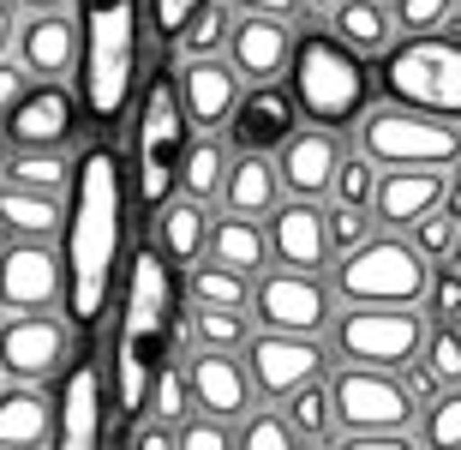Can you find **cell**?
Segmentation results:
<instances>
[{
    "label": "cell",
    "mask_w": 461,
    "mask_h": 450,
    "mask_svg": "<svg viewBox=\"0 0 461 450\" xmlns=\"http://www.w3.org/2000/svg\"><path fill=\"white\" fill-rule=\"evenodd\" d=\"M67 241H60V307L72 325H96L114 300V271L126 246V180L108 144H90L67 180Z\"/></svg>",
    "instance_id": "6da1fadb"
},
{
    "label": "cell",
    "mask_w": 461,
    "mask_h": 450,
    "mask_svg": "<svg viewBox=\"0 0 461 450\" xmlns=\"http://www.w3.org/2000/svg\"><path fill=\"white\" fill-rule=\"evenodd\" d=\"M174 348V264H162V246H138L126 264L114 330V415L138 420L150 402V384Z\"/></svg>",
    "instance_id": "7a4b0ae2"
},
{
    "label": "cell",
    "mask_w": 461,
    "mask_h": 450,
    "mask_svg": "<svg viewBox=\"0 0 461 450\" xmlns=\"http://www.w3.org/2000/svg\"><path fill=\"white\" fill-rule=\"evenodd\" d=\"M78 85L85 115L114 126L138 85V0H85L78 18Z\"/></svg>",
    "instance_id": "3957f363"
},
{
    "label": "cell",
    "mask_w": 461,
    "mask_h": 450,
    "mask_svg": "<svg viewBox=\"0 0 461 450\" xmlns=\"http://www.w3.org/2000/svg\"><path fill=\"white\" fill-rule=\"evenodd\" d=\"M288 96L294 108L318 126H354V115L372 96V72H366V54H354L342 36L330 31H306L294 36L288 54Z\"/></svg>",
    "instance_id": "277c9868"
},
{
    "label": "cell",
    "mask_w": 461,
    "mask_h": 450,
    "mask_svg": "<svg viewBox=\"0 0 461 450\" xmlns=\"http://www.w3.org/2000/svg\"><path fill=\"white\" fill-rule=\"evenodd\" d=\"M377 78H384V96L390 103L461 121V36H444V31L402 36V42L384 49Z\"/></svg>",
    "instance_id": "5b68a950"
},
{
    "label": "cell",
    "mask_w": 461,
    "mask_h": 450,
    "mask_svg": "<svg viewBox=\"0 0 461 450\" xmlns=\"http://www.w3.org/2000/svg\"><path fill=\"white\" fill-rule=\"evenodd\" d=\"M359 151L377 169H449L461 162V121L408 103L359 108Z\"/></svg>",
    "instance_id": "8992f818"
},
{
    "label": "cell",
    "mask_w": 461,
    "mask_h": 450,
    "mask_svg": "<svg viewBox=\"0 0 461 450\" xmlns=\"http://www.w3.org/2000/svg\"><path fill=\"white\" fill-rule=\"evenodd\" d=\"M431 282V259L402 234H366L336 264V295L342 300H377V307H420Z\"/></svg>",
    "instance_id": "52a82bcc"
},
{
    "label": "cell",
    "mask_w": 461,
    "mask_h": 450,
    "mask_svg": "<svg viewBox=\"0 0 461 450\" xmlns=\"http://www.w3.org/2000/svg\"><path fill=\"white\" fill-rule=\"evenodd\" d=\"M192 144V121L180 108V90H174V72H156L144 85V103H138V205L156 210L180 187V156Z\"/></svg>",
    "instance_id": "ba28073f"
},
{
    "label": "cell",
    "mask_w": 461,
    "mask_h": 450,
    "mask_svg": "<svg viewBox=\"0 0 461 450\" xmlns=\"http://www.w3.org/2000/svg\"><path fill=\"white\" fill-rule=\"evenodd\" d=\"M426 343V312L413 307H377V300H348L336 318V354L354 366H413Z\"/></svg>",
    "instance_id": "9c48e42d"
},
{
    "label": "cell",
    "mask_w": 461,
    "mask_h": 450,
    "mask_svg": "<svg viewBox=\"0 0 461 450\" xmlns=\"http://www.w3.org/2000/svg\"><path fill=\"white\" fill-rule=\"evenodd\" d=\"M330 415L348 427V438H377V433H408L413 420V390L395 379L390 366H354L348 361L330 379Z\"/></svg>",
    "instance_id": "30bf717a"
},
{
    "label": "cell",
    "mask_w": 461,
    "mask_h": 450,
    "mask_svg": "<svg viewBox=\"0 0 461 450\" xmlns=\"http://www.w3.org/2000/svg\"><path fill=\"white\" fill-rule=\"evenodd\" d=\"M246 307L258 312V325L264 330H300V336H318L330 325V289L312 271H288V264H276L264 277L252 282V300Z\"/></svg>",
    "instance_id": "8fae6325"
},
{
    "label": "cell",
    "mask_w": 461,
    "mask_h": 450,
    "mask_svg": "<svg viewBox=\"0 0 461 450\" xmlns=\"http://www.w3.org/2000/svg\"><path fill=\"white\" fill-rule=\"evenodd\" d=\"M240 354H246V372H252L258 397H288L306 379H318L330 361L324 348H318V336H300V330H264Z\"/></svg>",
    "instance_id": "7c38bea8"
},
{
    "label": "cell",
    "mask_w": 461,
    "mask_h": 450,
    "mask_svg": "<svg viewBox=\"0 0 461 450\" xmlns=\"http://www.w3.org/2000/svg\"><path fill=\"white\" fill-rule=\"evenodd\" d=\"M60 361H67V325L54 318V307L6 312V325H0V372L6 379L42 384Z\"/></svg>",
    "instance_id": "4fadbf2b"
},
{
    "label": "cell",
    "mask_w": 461,
    "mask_h": 450,
    "mask_svg": "<svg viewBox=\"0 0 461 450\" xmlns=\"http://www.w3.org/2000/svg\"><path fill=\"white\" fill-rule=\"evenodd\" d=\"M0 126H6L13 151H67L72 126H78V103L60 90V78H36V85H24V96L6 108Z\"/></svg>",
    "instance_id": "5bb4252c"
},
{
    "label": "cell",
    "mask_w": 461,
    "mask_h": 450,
    "mask_svg": "<svg viewBox=\"0 0 461 450\" xmlns=\"http://www.w3.org/2000/svg\"><path fill=\"white\" fill-rule=\"evenodd\" d=\"M60 307V259L31 234L0 241V312Z\"/></svg>",
    "instance_id": "9a60e30c"
},
{
    "label": "cell",
    "mask_w": 461,
    "mask_h": 450,
    "mask_svg": "<svg viewBox=\"0 0 461 450\" xmlns=\"http://www.w3.org/2000/svg\"><path fill=\"white\" fill-rule=\"evenodd\" d=\"M174 90H180L186 121L198 126V133H216V126H228L246 78H240L234 60H222V54H186L180 72H174Z\"/></svg>",
    "instance_id": "2e32d148"
},
{
    "label": "cell",
    "mask_w": 461,
    "mask_h": 450,
    "mask_svg": "<svg viewBox=\"0 0 461 450\" xmlns=\"http://www.w3.org/2000/svg\"><path fill=\"white\" fill-rule=\"evenodd\" d=\"M108 438V397H103V361H78L54 402V445L60 450H96Z\"/></svg>",
    "instance_id": "e0dca14e"
},
{
    "label": "cell",
    "mask_w": 461,
    "mask_h": 450,
    "mask_svg": "<svg viewBox=\"0 0 461 450\" xmlns=\"http://www.w3.org/2000/svg\"><path fill=\"white\" fill-rule=\"evenodd\" d=\"M270 259L288 264V271H318V264H330L336 253H330V216L318 198H300V192H288V205L276 198L270 210Z\"/></svg>",
    "instance_id": "ac0fdd59"
},
{
    "label": "cell",
    "mask_w": 461,
    "mask_h": 450,
    "mask_svg": "<svg viewBox=\"0 0 461 450\" xmlns=\"http://www.w3.org/2000/svg\"><path fill=\"white\" fill-rule=\"evenodd\" d=\"M288 54H294V31L288 18L276 13H240L234 31H228V60L246 85H270L288 72Z\"/></svg>",
    "instance_id": "d6986e66"
},
{
    "label": "cell",
    "mask_w": 461,
    "mask_h": 450,
    "mask_svg": "<svg viewBox=\"0 0 461 450\" xmlns=\"http://www.w3.org/2000/svg\"><path fill=\"white\" fill-rule=\"evenodd\" d=\"M186 384H192V409H210L222 420H240L252 409V372L246 361H234V348H198L186 361Z\"/></svg>",
    "instance_id": "ffe728a7"
},
{
    "label": "cell",
    "mask_w": 461,
    "mask_h": 450,
    "mask_svg": "<svg viewBox=\"0 0 461 450\" xmlns=\"http://www.w3.org/2000/svg\"><path fill=\"white\" fill-rule=\"evenodd\" d=\"M294 121H300L294 96L270 78V85L240 90L234 115H228V139H234V151H276L294 133Z\"/></svg>",
    "instance_id": "44dd1931"
},
{
    "label": "cell",
    "mask_w": 461,
    "mask_h": 450,
    "mask_svg": "<svg viewBox=\"0 0 461 450\" xmlns=\"http://www.w3.org/2000/svg\"><path fill=\"white\" fill-rule=\"evenodd\" d=\"M336 162H342V144H336V133H330V126H312V133H300V126H294L288 139L276 144V174H282V192H300V198H324Z\"/></svg>",
    "instance_id": "7402d4cb"
},
{
    "label": "cell",
    "mask_w": 461,
    "mask_h": 450,
    "mask_svg": "<svg viewBox=\"0 0 461 450\" xmlns=\"http://www.w3.org/2000/svg\"><path fill=\"white\" fill-rule=\"evenodd\" d=\"M18 67L31 78H67L78 67V18H67L60 6H42L31 24H18Z\"/></svg>",
    "instance_id": "603a6c76"
},
{
    "label": "cell",
    "mask_w": 461,
    "mask_h": 450,
    "mask_svg": "<svg viewBox=\"0 0 461 450\" xmlns=\"http://www.w3.org/2000/svg\"><path fill=\"white\" fill-rule=\"evenodd\" d=\"M444 187H449L444 169H384L372 187V216L384 228H413L444 198Z\"/></svg>",
    "instance_id": "cb8c5ba5"
},
{
    "label": "cell",
    "mask_w": 461,
    "mask_h": 450,
    "mask_svg": "<svg viewBox=\"0 0 461 450\" xmlns=\"http://www.w3.org/2000/svg\"><path fill=\"white\" fill-rule=\"evenodd\" d=\"M150 241L162 246L168 264H198L204 259V241H210V216H204V198H162L150 210Z\"/></svg>",
    "instance_id": "d4e9b609"
},
{
    "label": "cell",
    "mask_w": 461,
    "mask_h": 450,
    "mask_svg": "<svg viewBox=\"0 0 461 450\" xmlns=\"http://www.w3.org/2000/svg\"><path fill=\"white\" fill-rule=\"evenodd\" d=\"M54 445V402L36 384L6 379L0 384V450H36Z\"/></svg>",
    "instance_id": "484cf974"
},
{
    "label": "cell",
    "mask_w": 461,
    "mask_h": 450,
    "mask_svg": "<svg viewBox=\"0 0 461 450\" xmlns=\"http://www.w3.org/2000/svg\"><path fill=\"white\" fill-rule=\"evenodd\" d=\"M282 198V174H276L270 151H240V162H228L222 174V205L234 216H270Z\"/></svg>",
    "instance_id": "4316f807"
},
{
    "label": "cell",
    "mask_w": 461,
    "mask_h": 450,
    "mask_svg": "<svg viewBox=\"0 0 461 450\" xmlns=\"http://www.w3.org/2000/svg\"><path fill=\"white\" fill-rule=\"evenodd\" d=\"M0 223H6V234L49 241L54 228H60V192L31 187V180H0Z\"/></svg>",
    "instance_id": "83f0119b"
},
{
    "label": "cell",
    "mask_w": 461,
    "mask_h": 450,
    "mask_svg": "<svg viewBox=\"0 0 461 450\" xmlns=\"http://www.w3.org/2000/svg\"><path fill=\"white\" fill-rule=\"evenodd\" d=\"M330 36H342L354 54H384L395 42V18L384 0H330Z\"/></svg>",
    "instance_id": "f1b7e54d"
},
{
    "label": "cell",
    "mask_w": 461,
    "mask_h": 450,
    "mask_svg": "<svg viewBox=\"0 0 461 450\" xmlns=\"http://www.w3.org/2000/svg\"><path fill=\"white\" fill-rule=\"evenodd\" d=\"M204 253L222 259V264H234V271H246V277H258V271L270 264V234L258 228V216H234V210H228L222 223H210Z\"/></svg>",
    "instance_id": "f546056e"
},
{
    "label": "cell",
    "mask_w": 461,
    "mask_h": 450,
    "mask_svg": "<svg viewBox=\"0 0 461 450\" xmlns=\"http://www.w3.org/2000/svg\"><path fill=\"white\" fill-rule=\"evenodd\" d=\"M192 336L198 348H246L252 343V318L246 307H204V300H192Z\"/></svg>",
    "instance_id": "4dcf8cb0"
},
{
    "label": "cell",
    "mask_w": 461,
    "mask_h": 450,
    "mask_svg": "<svg viewBox=\"0 0 461 450\" xmlns=\"http://www.w3.org/2000/svg\"><path fill=\"white\" fill-rule=\"evenodd\" d=\"M192 300H204V307H246L252 300V277L222 259L192 264Z\"/></svg>",
    "instance_id": "1f68e13d"
},
{
    "label": "cell",
    "mask_w": 461,
    "mask_h": 450,
    "mask_svg": "<svg viewBox=\"0 0 461 450\" xmlns=\"http://www.w3.org/2000/svg\"><path fill=\"white\" fill-rule=\"evenodd\" d=\"M222 174H228V156H222V144H216V133L186 144V156H180V187H186L192 198H216V192H222Z\"/></svg>",
    "instance_id": "d6a6232c"
},
{
    "label": "cell",
    "mask_w": 461,
    "mask_h": 450,
    "mask_svg": "<svg viewBox=\"0 0 461 450\" xmlns=\"http://www.w3.org/2000/svg\"><path fill=\"white\" fill-rule=\"evenodd\" d=\"M420 366H426L431 379H438V390L461 384V330H456V318H449V325H426V343H420Z\"/></svg>",
    "instance_id": "836d02e7"
},
{
    "label": "cell",
    "mask_w": 461,
    "mask_h": 450,
    "mask_svg": "<svg viewBox=\"0 0 461 450\" xmlns=\"http://www.w3.org/2000/svg\"><path fill=\"white\" fill-rule=\"evenodd\" d=\"M228 31H234V13L216 6V0H204V6L186 18V31L174 36V42H180V54H222L228 49Z\"/></svg>",
    "instance_id": "e575fe53"
},
{
    "label": "cell",
    "mask_w": 461,
    "mask_h": 450,
    "mask_svg": "<svg viewBox=\"0 0 461 450\" xmlns=\"http://www.w3.org/2000/svg\"><path fill=\"white\" fill-rule=\"evenodd\" d=\"M288 420H294V433H300V445L306 438H330V384H318V379H306L300 390H288Z\"/></svg>",
    "instance_id": "d590c367"
},
{
    "label": "cell",
    "mask_w": 461,
    "mask_h": 450,
    "mask_svg": "<svg viewBox=\"0 0 461 450\" xmlns=\"http://www.w3.org/2000/svg\"><path fill=\"white\" fill-rule=\"evenodd\" d=\"M240 450H294L300 433H294L288 415H276V409H246L240 415V433H234Z\"/></svg>",
    "instance_id": "8d00e7d4"
},
{
    "label": "cell",
    "mask_w": 461,
    "mask_h": 450,
    "mask_svg": "<svg viewBox=\"0 0 461 450\" xmlns=\"http://www.w3.org/2000/svg\"><path fill=\"white\" fill-rule=\"evenodd\" d=\"M144 415L168 420V427L192 415V384H186V366L162 361V372H156V384H150V402H144Z\"/></svg>",
    "instance_id": "74e56055"
},
{
    "label": "cell",
    "mask_w": 461,
    "mask_h": 450,
    "mask_svg": "<svg viewBox=\"0 0 461 450\" xmlns=\"http://www.w3.org/2000/svg\"><path fill=\"white\" fill-rule=\"evenodd\" d=\"M0 174H6V180H31V187H54V192L72 180V169H67L60 151H13Z\"/></svg>",
    "instance_id": "f35d334b"
},
{
    "label": "cell",
    "mask_w": 461,
    "mask_h": 450,
    "mask_svg": "<svg viewBox=\"0 0 461 450\" xmlns=\"http://www.w3.org/2000/svg\"><path fill=\"white\" fill-rule=\"evenodd\" d=\"M420 438L438 450H461V384H449V390H438L426 402V433Z\"/></svg>",
    "instance_id": "ab89813d"
},
{
    "label": "cell",
    "mask_w": 461,
    "mask_h": 450,
    "mask_svg": "<svg viewBox=\"0 0 461 450\" xmlns=\"http://www.w3.org/2000/svg\"><path fill=\"white\" fill-rule=\"evenodd\" d=\"M372 187H377V162L366 151H359V156H342V162H336V174H330L336 205H372Z\"/></svg>",
    "instance_id": "60d3db41"
},
{
    "label": "cell",
    "mask_w": 461,
    "mask_h": 450,
    "mask_svg": "<svg viewBox=\"0 0 461 450\" xmlns=\"http://www.w3.org/2000/svg\"><path fill=\"white\" fill-rule=\"evenodd\" d=\"M456 228H461V216L444 205V198H438V205H431L426 216L413 223V246H420L431 264H444V259H449V241H456Z\"/></svg>",
    "instance_id": "b9f144b4"
},
{
    "label": "cell",
    "mask_w": 461,
    "mask_h": 450,
    "mask_svg": "<svg viewBox=\"0 0 461 450\" xmlns=\"http://www.w3.org/2000/svg\"><path fill=\"white\" fill-rule=\"evenodd\" d=\"M390 18L402 36H420V31H444L456 18V0H390Z\"/></svg>",
    "instance_id": "7bdbcfd3"
},
{
    "label": "cell",
    "mask_w": 461,
    "mask_h": 450,
    "mask_svg": "<svg viewBox=\"0 0 461 450\" xmlns=\"http://www.w3.org/2000/svg\"><path fill=\"white\" fill-rule=\"evenodd\" d=\"M174 445L180 450H228L234 433L222 427V415H210V409H192L180 427H174Z\"/></svg>",
    "instance_id": "ee69618b"
},
{
    "label": "cell",
    "mask_w": 461,
    "mask_h": 450,
    "mask_svg": "<svg viewBox=\"0 0 461 450\" xmlns=\"http://www.w3.org/2000/svg\"><path fill=\"white\" fill-rule=\"evenodd\" d=\"M324 216H330V253H354V246L377 228L372 205H336V210H324Z\"/></svg>",
    "instance_id": "f6af8a7d"
},
{
    "label": "cell",
    "mask_w": 461,
    "mask_h": 450,
    "mask_svg": "<svg viewBox=\"0 0 461 450\" xmlns=\"http://www.w3.org/2000/svg\"><path fill=\"white\" fill-rule=\"evenodd\" d=\"M426 312L438 318V325L461 318V271H456V264H444V271L426 282Z\"/></svg>",
    "instance_id": "bcb514c9"
},
{
    "label": "cell",
    "mask_w": 461,
    "mask_h": 450,
    "mask_svg": "<svg viewBox=\"0 0 461 450\" xmlns=\"http://www.w3.org/2000/svg\"><path fill=\"white\" fill-rule=\"evenodd\" d=\"M204 0H150V24H156V36L162 42H174V36L186 31V18L198 13Z\"/></svg>",
    "instance_id": "7dc6e473"
},
{
    "label": "cell",
    "mask_w": 461,
    "mask_h": 450,
    "mask_svg": "<svg viewBox=\"0 0 461 450\" xmlns=\"http://www.w3.org/2000/svg\"><path fill=\"white\" fill-rule=\"evenodd\" d=\"M24 85H31V72L18 67V60H6V54H0V121H6V108L24 96Z\"/></svg>",
    "instance_id": "c3c4849f"
},
{
    "label": "cell",
    "mask_w": 461,
    "mask_h": 450,
    "mask_svg": "<svg viewBox=\"0 0 461 450\" xmlns=\"http://www.w3.org/2000/svg\"><path fill=\"white\" fill-rule=\"evenodd\" d=\"M138 420H144V427H132V445L138 450H168L174 445V427H168V420H156V415H138Z\"/></svg>",
    "instance_id": "681fc988"
},
{
    "label": "cell",
    "mask_w": 461,
    "mask_h": 450,
    "mask_svg": "<svg viewBox=\"0 0 461 450\" xmlns=\"http://www.w3.org/2000/svg\"><path fill=\"white\" fill-rule=\"evenodd\" d=\"M306 0H234V13H276V18H294Z\"/></svg>",
    "instance_id": "f907efd6"
},
{
    "label": "cell",
    "mask_w": 461,
    "mask_h": 450,
    "mask_svg": "<svg viewBox=\"0 0 461 450\" xmlns=\"http://www.w3.org/2000/svg\"><path fill=\"white\" fill-rule=\"evenodd\" d=\"M13 0H0V54H6V49H13V36H18V24H13Z\"/></svg>",
    "instance_id": "816d5d0a"
},
{
    "label": "cell",
    "mask_w": 461,
    "mask_h": 450,
    "mask_svg": "<svg viewBox=\"0 0 461 450\" xmlns=\"http://www.w3.org/2000/svg\"><path fill=\"white\" fill-rule=\"evenodd\" d=\"M13 6H31V13H42V6H67V0H13Z\"/></svg>",
    "instance_id": "f5cc1de1"
},
{
    "label": "cell",
    "mask_w": 461,
    "mask_h": 450,
    "mask_svg": "<svg viewBox=\"0 0 461 450\" xmlns=\"http://www.w3.org/2000/svg\"><path fill=\"white\" fill-rule=\"evenodd\" d=\"M444 264H456V271H461V228H456V241H449V259Z\"/></svg>",
    "instance_id": "db71d44e"
},
{
    "label": "cell",
    "mask_w": 461,
    "mask_h": 450,
    "mask_svg": "<svg viewBox=\"0 0 461 450\" xmlns=\"http://www.w3.org/2000/svg\"><path fill=\"white\" fill-rule=\"evenodd\" d=\"M6 156H13V139H6V126H0V169H6Z\"/></svg>",
    "instance_id": "11a10c76"
},
{
    "label": "cell",
    "mask_w": 461,
    "mask_h": 450,
    "mask_svg": "<svg viewBox=\"0 0 461 450\" xmlns=\"http://www.w3.org/2000/svg\"><path fill=\"white\" fill-rule=\"evenodd\" d=\"M306 6H330V0H306Z\"/></svg>",
    "instance_id": "9f6ffc18"
},
{
    "label": "cell",
    "mask_w": 461,
    "mask_h": 450,
    "mask_svg": "<svg viewBox=\"0 0 461 450\" xmlns=\"http://www.w3.org/2000/svg\"><path fill=\"white\" fill-rule=\"evenodd\" d=\"M0 241H6V223H0Z\"/></svg>",
    "instance_id": "6f0895ef"
},
{
    "label": "cell",
    "mask_w": 461,
    "mask_h": 450,
    "mask_svg": "<svg viewBox=\"0 0 461 450\" xmlns=\"http://www.w3.org/2000/svg\"><path fill=\"white\" fill-rule=\"evenodd\" d=\"M0 384H6V372H0Z\"/></svg>",
    "instance_id": "680465c9"
}]
</instances>
